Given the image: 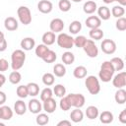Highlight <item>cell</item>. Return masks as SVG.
<instances>
[{"label":"cell","instance_id":"cell-5","mask_svg":"<svg viewBox=\"0 0 126 126\" xmlns=\"http://www.w3.org/2000/svg\"><path fill=\"white\" fill-rule=\"evenodd\" d=\"M17 15L19 18V21L23 25H29L32 22V13L31 10L27 6H20L17 10Z\"/></svg>","mask_w":126,"mask_h":126},{"label":"cell","instance_id":"cell-45","mask_svg":"<svg viewBox=\"0 0 126 126\" xmlns=\"http://www.w3.org/2000/svg\"><path fill=\"white\" fill-rule=\"evenodd\" d=\"M59 106H60V108H61L63 111H67V110H69V109L72 107L71 104H70V102H69V100L67 99L66 95H64L63 97H61L60 102H59Z\"/></svg>","mask_w":126,"mask_h":126},{"label":"cell","instance_id":"cell-13","mask_svg":"<svg viewBox=\"0 0 126 126\" xmlns=\"http://www.w3.org/2000/svg\"><path fill=\"white\" fill-rule=\"evenodd\" d=\"M37 9L42 14H49L53 9V5L48 0H40L37 3Z\"/></svg>","mask_w":126,"mask_h":126},{"label":"cell","instance_id":"cell-25","mask_svg":"<svg viewBox=\"0 0 126 126\" xmlns=\"http://www.w3.org/2000/svg\"><path fill=\"white\" fill-rule=\"evenodd\" d=\"M98 114H99L98 108H97L96 106H94V105H90V106H88L87 109H86V115H87V117H88L89 119H91V120L97 118Z\"/></svg>","mask_w":126,"mask_h":126},{"label":"cell","instance_id":"cell-11","mask_svg":"<svg viewBox=\"0 0 126 126\" xmlns=\"http://www.w3.org/2000/svg\"><path fill=\"white\" fill-rule=\"evenodd\" d=\"M28 109L30 110V112L33 113V114H37L41 111L42 109V104L41 102L36 99V98H32L29 103H28Z\"/></svg>","mask_w":126,"mask_h":126},{"label":"cell","instance_id":"cell-20","mask_svg":"<svg viewBox=\"0 0 126 126\" xmlns=\"http://www.w3.org/2000/svg\"><path fill=\"white\" fill-rule=\"evenodd\" d=\"M96 9H97V5H96V3H95L94 1H92V0H89V1L85 2L84 6H83V10H84V12H85L86 14H89V15L94 13V12L96 11Z\"/></svg>","mask_w":126,"mask_h":126},{"label":"cell","instance_id":"cell-49","mask_svg":"<svg viewBox=\"0 0 126 126\" xmlns=\"http://www.w3.org/2000/svg\"><path fill=\"white\" fill-rule=\"evenodd\" d=\"M7 48V41L6 39H3L2 41H0V52L5 51Z\"/></svg>","mask_w":126,"mask_h":126},{"label":"cell","instance_id":"cell-42","mask_svg":"<svg viewBox=\"0 0 126 126\" xmlns=\"http://www.w3.org/2000/svg\"><path fill=\"white\" fill-rule=\"evenodd\" d=\"M58 7L62 12H68L71 9V2L70 0H60L58 3Z\"/></svg>","mask_w":126,"mask_h":126},{"label":"cell","instance_id":"cell-38","mask_svg":"<svg viewBox=\"0 0 126 126\" xmlns=\"http://www.w3.org/2000/svg\"><path fill=\"white\" fill-rule=\"evenodd\" d=\"M53 94L56 96H58V97L61 98V97H63L66 94V88L63 85H61V84H57L53 88Z\"/></svg>","mask_w":126,"mask_h":126},{"label":"cell","instance_id":"cell-2","mask_svg":"<svg viewBox=\"0 0 126 126\" xmlns=\"http://www.w3.org/2000/svg\"><path fill=\"white\" fill-rule=\"evenodd\" d=\"M114 72H115V70H114L112 64L110 63V61H104L100 66V70L98 72V77L102 82L107 83V82H110V80L112 79Z\"/></svg>","mask_w":126,"mask_h":126},{"label":"cell","instance_id":"cell-48","mask_svg":"<svg viewBox=\"0 0 126 126\" xmlns=\"http://www.w3.org/2000/svg\"><path fill=\"white\" fill-rule=\"evenodd\" d=\"M6 99H7L6 94L4 92H1L0 91V105H3L5 103V101H6Z\"/></svg>","mask_w":126,"mask_h":126},{"label":"cell","instance_id":"cell-43","mask_svg":"<svg viewBox=\"0 0 126 126\" xmlns=\"http://www.w3.org/2000/svg\"><path fill=\"white\" fill-rule=\"evenodd\" d=\"M115 27H116V29L118 31L124 32L126 30V18H124V17L118 18V20L115 23Z\"/></svg>","mask_w":126,"mask_h":126},{"label":"cell","instance_id":"cell-39","mask_svg":"<svg viewBox=\"0 0 126 126\" xmlns=\"http://www.w3.org/2000/svg\"><path fill=\"white\" fill-rule=\"evenodd\" d=\"M35 122L37 125H40V126L46 125L49 122V117L46 113H37V116L35 118Z\"/></svg>","mask_w":126,"mask_h":126},{"label":"cell","instance_id":"cell-16","mask_svg":"<svg viewBox=\"0 0 126 126\" xmlns=\"http://www.w3.org/2000/svg\"><path fill=\"white\" fill-rule=\"evenodd\" d=\"M20 45L23 50L29 51V50H32L35 46V40L32 37H25L21 40Z\"/></svg>","mask_w":126,"mask_h":126},{"label":"cell","instance_id":"cell-55","mask_svg":"<svg viewBox=\"0 0 126 126\" xmlns=\"http://www.w3.org/2000/svg\"><path fill=\"white\" fill-rule=\"evenodd\" d=\"M71 1H73V2H75V3H79V2H81L82 0H71Z\"/></svg>","mask_w":126,"mask_h":126},{"label":"cell","instance_id":"cell-47","mask_svg":"<svg viewBox=\"0 0 126 126\" xmlns=\"http://www.w3.org/2000/svg\"><path fill=\"white\" fill-rule=\"evenodd\" d=\"M118 119H119V121H120L122 124H125V123H126V109H123V110L120 112Z\"/></svg>","mask_w":126,"mask_h":126},{"label":"cell","instance_id":"cell-1","mask_svg":"<svg viewBox=\"0 0 126 126\" xmlns=\"http://www.w3.org/2000/svg\"><path fill=\"white\" fill-rule=\"evenodd\" d=\"M26 61V53L22 49H16L11 54V67L13 71L20 70Z\"/></svg>","mask_w":126,"mask_h":126},{"label":"cell","instance_id":"cell-22","mask_svg":"<svg viewBox=\"0 0 126 126\" xmlns=\"http://www.w3.org/2000/svg\"><path fill=\"white\" fill-rule=\"evenodd\" d=\"M114 99L118 104H124L126 102V91L123 88L118 89L114 94Z\"/></svg>","mask_w":126,"mask_h":126},{"label":"cell","instance_id":"cell-52","mask_svg":"<svg viewBox=\"0 0 126 126\" xmlns=\"http://www.w3.org/2000/svg\"><path fill=\"white\" fill-rule=\"evenodd\" d=\"M114 1L118 2V3H119V5H121V6H123V7L126 5V0H114Z\"/></svg>","mask_w":126,"mask_h":126},{"label":"cell","instance_id":"cell-3","mask_svg":"<svg viewBox=\"0 0 126 126\" xmlns=\"http://www.w3.org/2000/svg\"><path fill=\"white\" fill-rule=\"evenodd\" d=\"M85 78V85L89 93L91 94H97L100 92V85L98 79L94 75H90L88 77L86 76Z\"/></svg>","mask_w":126,"mask_h":126},{"label":"cell","instance_id":"cell-31","mask_svg":"<svg viewBox=\"0 0 126 126\" xmlns=\"http://www.w3.org/2000/svg\"><path fill=\"white\" fill-rule=\"evenodd\" d=\"M61 59H62V61H63L64 64H66V65H71V64H73L74 61H75V55H74L71 51H66V52H64V53L62 54Z\"/></svg>","mask_w":126,"mask_h":126},{"label":"cell","instance_id":"cell-30","mask_svg":"<svg viewBox=\"0 0 126 126\" xmlns=\"http://www.w3.org/2000/svg\"><path fill=\"white\" fill-rule=\"evenodd\" d=\"M110 63L112 64L115 71H121L124 68V61L120 57H113L110 60Z\"/></svg>","mask_w":126,"mask_h":126},{"label":"cell","instance_id":"cell-21","mask_svg":"<svg viewBox=\"0 0 126 126\" xmlns=\"http://www.w3.org/2000/svg\"><path fill=\"white\" fill-rule=\"evenodd\" d=\"M97 10V15H98V18L100 20H103V21H107L109 18H110V10L109 8H107L106 6H100L99 8L96 9Z\"/></svg>","mask_w":126,"mask_h":126},{"label":"cell","instance_id":"cell-6","mask_svg":"<svg viewBox=\"0 0 126 126\" xmlns=\"http://www.w3.org/2000/svg\"><path fill=\"white\" fill-rule=\"evenodd\" d=\"M66 97L69 100L71 106L73 107L81 108L85 105L86 98L82 94H67Z\"/></svg>","mask_w":126,"mask_h":126},{"label":"cell","instance_id":"cell-19","mask_svg":"<svg viewBox=\"0 0 126 126\" xmlns=\"http://www.w3.org/2000/svg\"><path fill=\"white\" fill-rule=\"evenodd\" d=\"M70 118H71V120L74 122V123H79V122H81L82 120H83V118H84V113H83V111L80 109V108H75V109H73L72 111H71V113H70Z\"/></svg>","mask_w":126,"mask_h":126},{"label":"cell","instance_id":"cell-12","mask_svg":"<svg viewBox=\"0 0 126 126\" xmlns=\"http://www.w3.org/2000/svg\"><path fill=\"white\" fill-rule=\"evenodd\" d=\"M42 102H43L42 103V108L46 113H53L56 110L57 103H56V101L53 97L47 98L46 100H44Z\"/></svg>","mask_w":126,"mask_h":126},{"label":"cell","instance_id":"cell-23","mask_svg":"<svg viewBox=\"0 0 126 126\" xmlns=\"http://www.w3.org/2000/svg\"><path fill=\"white\" fill-rule=\"evenodd\" d=\"M1 119L2 120H10L13 117V110L11 107L7 105H1Z\"/></svg>","mask_w":126,"mask_h":126},{"label":"cell","instance_id":"cell-35","mask_svg":"<svg viewBox=\"0 0 126 126\" xmlns=\"http://www.w3.org/2000/svg\"><path fill=\"white\" fill-rule=\"evenodd\" d=\"M41 59H42L45 63H53V62H55V60L57 59V55H56L55 51L49 49V50L46 52V54H45Z\"/></svg>","mask_w":126,"mask_h":126},{"label":"cell","instance_id":"cell-24","mask_svg":"<svg viewBox=\"0 0 126 126\" xmlns=\"http://www.w3.org/2000/svg\"><path fill=\"white\" fill-rule=\"evenodd\" d=\"M98 115H99V120L102 124H109L113 121V114H112V112H110L108 110L102 111Z\"/></svg>","mask_w":126,"mask_h":126},{"label":"cell","instance_id":"cell-46","mask_svg":"<svg viewBox=\"0 0 126 126\" xmlns=\"http://www.w3.org/2000/svg\"><path fill=\"white\" fill-rule=\"evenodd\" d=\"M9 68V63L6 59L0 58V72H5Z\"/></svg>","mask_w":126,"mask_h":126},{"label":"cell","instance_id":"cell-54","mask_svg":"<svg viewBox=\"0 0 126 126\" xmlns=\"http://www.w3.org/2000/svg\"><path fill=\"white\" fill-rule=\"evenodd\" d=\"M105 4H111L112 2H114V0H102Z\"/></svg>","mask_w":126,"mask_h":126},{"label":"cell","instance_id":"cell-10","mask_svg":"<svg viewBox=\"0 0 126 126\" xmlns=\"http://www.w3.org/2000/svg\"><path fill=\"white\" fill-rule=\"evenodd\" d=\"M64 22L63 20L59 19V18H55L53 20H51L50 24H49V28H50V31L53 32L54 33L55 32H61L64 29Z\"/></svg>","mask_w":126,"mask_h":126},{"label":"cell","instance_id":"cell-17","mask_svg":"<svg viewBox=\"0 0 126 126\" xmlns=\"http://www.w3.org/2000/svg\"><path fill=\"white\" fill-rule=\"evenodd\" d=\"M41 40H42V43L45 44V45H52L55 40H56V36H55V33L53 32H46L42 34V37H41Z\"/></svg>","mask_w":126,"mask_h":126},{"label":"cell","instance_id":"cell-41","mask_svg":"<svg viewBox=\"0 0 126 126\" xmlns=\"http://www.w3.org/2000/svg\"><path fill=\"white\" fill-rule=\"evenodd\" d=\"M53 95V91L50 89V88H44L41 92H40V100L41 101H44L46 100L47 98H50L52 97Z\"/></svg>","mask_w":126,"mask_h":126},{"label":"cell","instance_id":"cell-44","mask_svg":"<svg viewBox=\"0 0 126 126\" xmlns=\"http://www.w3.org/2000/svg\"><path fill=\"white\" fill-rule=\"evenodd\" d=\"M86 41H87V37L86 36H84V35H77L74 38V45L76 47L82 48L84 46V44L86 43Z\"/></svg>","mask_w":126,"mask_h":126},{"label":"cell","instance_id":"cell-14","mask_svg":"<svg viewBox=\"0 0 126 126\" xmlns=\"http://www.w3.org/2000/svg\"><path fill=\"white\" fill-rule=\"evenodd\" d=\"M85 23H86V26L89 29H96V28L100 27L101 20L97 16H90V17H88L86 19Z\"/></svg>","mask_w":126,"mask_h":126},{"label":"cell","instance_id":"cell-27","mask_svg":"<svg viewBox=\"0 0 126 126\" xmlns=\"http://www.w3.org/2000/svg\"><path fill=\"white\" fill-rule=\"evenodd\" d=\"M66 74V67L61 64V63H57L54 65L53 67V75H55L56 77H59V78H62L64 77Z\"/></svg>","mask_w":126,"mask_h":126},{"label":"cell","instance_id":"cell-50","mask_svg":"<svg viewBox=\"0 0 126 126\" xmlns=\"http://www.w3.org/2000/svg\"><path fill=\"white\" fill-rule=\"evenodd\" d=\"M57 126H71V121L68 120H62L57 123Z\"/></svg>","mask_w":126,"mask_h":126},{"label":"cell","instance_id":"cell-36","mask_svg":"<svg viewBox=\"0 0 126 126\" xmlns=\"http://www.w3.org/2000/svg\"><path fill=\"white\" fill-rule=\"evenodd\" d=\"M21 80H22V75H21L20 72L13 71V72L10 73V75H9V82L11 84L17 85V84H19L21 82Z\"/></svg>","mask_w":126,"mask_h":126},{"label":"cell","instance_id":"cell-40","mask_svg":"<svg viewBox=\"0 0 126 126\" xmlns=\"http://www.w3.org/2000/svg\"><path fill=\"white\" fill-rule=\"evenodd\" d=\"M17 95L20 97V98H26L28 95H29V93H28V88H27V85H21L17 88Z\"/></svg>","mask_w":126,"mask_h":126},{"label":"cell","instance_id":"cell-8","mask_svg":"<svg viewBox=\"0 0 126 126\" xmlns=\"http://www.w3.org/2000/svg\"><path fill=\"white\" fill-rule=\"evenodd\" d=\"M101 50L102 52H104L105 54H113L116 51V43L114 40L112 39H103L101 44H100Z\"/></svg>","mask_w":126,"mask_h":126},{"label":"cell","instance_id":"cell-15","mask_svg":"<svg viewBox=\"0 0 126 126\" xmlns=\"http://www.w3.org/2000/svg\"><path fill=\"white\" fill-rule=\"evenodd\" d=\"M4 27L7 31L9 32H14L18 29L19 27V24H18V21L14 18V17H7L4 21Z\"/></svg>","mask_w":126,"mask_h":126},{"label":"cell","instance_id":"cell-33","mask_svg":"<svg viewBox=\"0 0 126 126\" xmlns=\"http://www.w3.org/2000/svg\"><path fill=\"white\" fill-rule=\"evenodd\" d=\"M111 15L115 18H120V17H123L124 14H125V9L123 6L121 5H116L114 7H112L111 9Z\"/></svg>","mask_w":126,"mask_h":126},{"label":"cell","instance_id":"cell-29","mask_svg":"<svg viewBox=\"0 0 126 126\" xmlns=\"http://www.w3.org/2000/svg\"><path fill=\"white\" fill-rule=\"evenodd\" d=\"M27 88H28V93H29V95L31 96H36L38 94H39V87L36 83H29L27 85Z\"/></svg>","mask_w":126,"mask_h":126},{"label":"cell","instance_id":"cell-7","mask_svg":"<svg viewBox=\"0 0 126 126\" xmlns=\"http://www.w3.org/2000/svg\"><path fill=\"white\" fill-rule=\"evenodd\" d=\"M82 48L84 49L85 53L91 58H95L98 55V48L94 43V41L92 39H87L86 43Z\"/></svg>","mask_w":126,"mask_h":126},{"label":"cell","instance_id":"cell-28","mask_svg":"<svg viewBox=\"0 0 126 126\" xmlns=\"http://www.w3.org/2000/svg\"><path fill=\"white\" fill-rule=\"evenodd\" d=\"M89 35L92 39H94V40H100L104 33H103V31L100 30L99 28H96V29H91L90 32H89Z\"/></svg>","mask_w":126,"mask_h":126},{"label":"cell","instance_id":"cell-26","mask_svg":"<svg viewBox=\"0 0 126 126\" xmlns=\"http://www.w3.org/2000/svg\"><path fill=\"white\" fill-rule=\"evenodd\" d=\"M87 73H88L87 68L85 66H82V65L77 66L74 69V71H73V75L77 79H83V78H85L87 76Z\"/></svg>","mask_w":126,"mask_h":126},{"label":"cell","instance_id":"cell-34","mask_svg":"<svg viewBox=\"0 0 126 126\" xmlns=\"http://www.w3.org/2000/svg\"><path fill=\"white\" fill-rule=\"evenodd\" d=\"M42 83L46 86V87H49V86H52L54 84V81H55V77L53 74L51 73H44L42 75Z\"/></svg>","mask_w":126,"mask_h":126},{"label":"cell","instance_id":"cell-37","mask_svg":"<svg viewBox=\"0 0 126 126\" xmlns=\"http://www.w3.org/2000/svg\"><path fill=\"white\" fill-rule=\"evenodd\" d=\"M49 50V48L47 47V45H45V44H38L36 47H35V50H34V52H35V55L37 56V57H39V58H42L45 54H46V52Z\"/></svg>","mask_w":126,"mask_h":126},{"label":"cell","instance_id":"cell-9","mask_svg":"<svg viewBox=\"0 0 126 126\" xmlns=\"http://www.w3.org/2000/svg\"><path fill=\"white\" fill-rule=\"evenodd\" d=\"M112 85L117 88V89H120V88H123L126 86V73L124 71L118 73L117 75H115L114 77H112Z\"/></svg>","mask_w":126,"mask_h":126},{"label":"cell","instance_id":"cell-53","mask_svg":"<svg viewBox=\"0 0 126 126\" xmlns=\"http://www.w3.org/2000/svg\"><path fill=\"white\" fill-rule=\"evenodd\" d=\"M3 39H5V35H4V33L2 32H0V41H2Z\"/></svg>","mask_w":126,"mask_h":126},{"label":"cell","instance_id":"cell-32","mask_svg":"<svg viewBox=\"0 0 126 126\" xmlns=\"http://www.w3.org/2000/svg\"><path fill=\"white\" fill-rule=\"evenodd\" d=\"M81 30H82V24L80 21L75 20V21L71 22V24L69 25V32L72 34H77Z\"/></svg>","mask_w":126,"mask_h":126},{"label":"cell","instance_id":"cell-56","mask_svg":"<svg viewBox=\"0 0 126 126\" xmlns=\"http://www.w3.org/2000/svg\"><path fill=\"white\" fill-rule=\"evenodd\" d=\"M0 119H1V108H0Z\"/></svg>","mask_w":126,"mask_h":126},{"label":"cell","instance_id":"cell-4","mask_svg":"<svg viewBox=\"0 0 126 126\" xmlns=\"http://www.w3.org/2000/svg\"><path fill=\"white\" fill-rule=\"evenodd\" d=\"M56 41L58 46L64 49H70L74 46V38L65 32H60L56 37Z\"/></svg>","mask_w":126,"mask_h":126},{"label":"cell","instance_id":"cell-18","mask_svg":"<svg viewBox=\"0 0 126 126\" xmlns=\"http://www.w3.org/2000/svg\"><path fill=\"white\" fill-rule=\"evenodd\" d=\"M27 104L24 102V100L19 99L16 100L15 104H14V111L16 112V114L18 115H24L27 111Z\"/></svg>","mask_w":126,"mask_h":126},{"label":"cell","instance_id":"cell-51","mask_svg":"<svg viewBox=\"0 0 126 126\" xmlns=\"http://www.w3.org/2000/svg\"><path fill=\"white\" fill-rule=\"evenodd\" d=\"M5 82H6V77L0 72V88L5 84Z\"/></svg>","mask_w":126,"mask_h":126}]
</instances>
